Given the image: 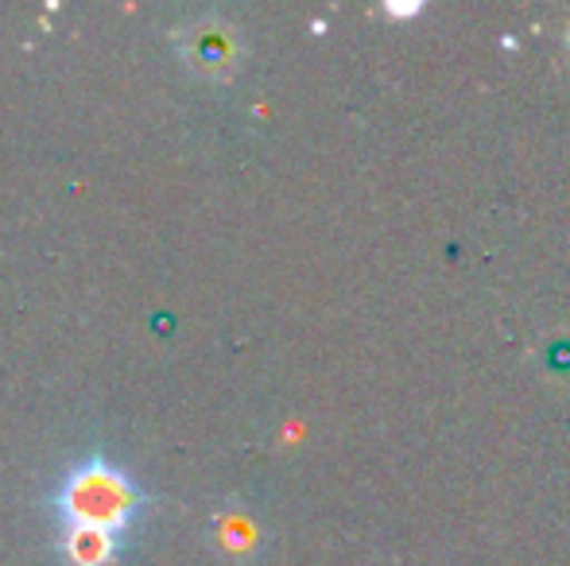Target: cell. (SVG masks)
<instances>
[{
	"label": "cell",
	"mask_w": 570,
	"mask_h": 566,
	"mask_svg": "<svg viewBox=\"0 0 570 566\" xmlns=\"http://www.w3.org/2000/svg\"><path fill=\"white\" fill-rule=\"evenodd\" d=\"M132 489H128L125 477H117L106 466H86L70 477L67 485V508L75 516V528H90V532H109L128 516L132 508Z\"/></svg>",
	"instance_id": "obj_1"
}]
</instances>
